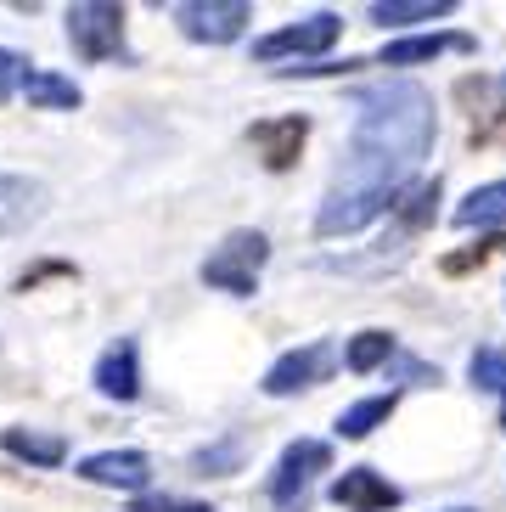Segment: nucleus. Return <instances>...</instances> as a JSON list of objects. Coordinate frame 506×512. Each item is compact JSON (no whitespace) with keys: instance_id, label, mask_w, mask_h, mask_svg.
<instances>
[{"instance_id":"1","label":"nucleus","mask_w":506,"mask_h":512,"mask_svg":"<svg viewBox=\"0 0 506 512\" xmlns=\"http://www.w3.org/2000/svg\"><path fill=\"white\" fill-rule=\"evenodd\" d=\"M433 147V96L411 79H388L366 85L355 96V136L343 152L338 175H332L315 231L321 237H349V231L372 226L377 214L394 209L400 186Z\"/></svg>"},{"instance_id":"2","label":"nucleus","mask_w":506,"mask_h":512,"mask_svg":"<svg viewBox=\"0 0 506 512\" xmlns=\"http://www.w3.org/2000/svg\"><path fill=\"white\" fill-rule=\"evenodd\" d=\"M265 259H270L265 231H231V237L203 259V282L220 287V293H231V299H248L253 287H259Z\"/></svg>"},{"instance_id":"3","label":"nucleus","mask_w":506,"mask_h":512,"mask_svg":"<svg viewBox=\"0 0 506 512\" xmlns=\"http://www.w3.org/2000/svg\"><path fill=\"white\" fill-rule=\"evenodd\" d=\"M68 46L85 62L124 57V6H113V0H79L74 12H68Z\"/></svg>"},{"instance_id":"4","label":"nucleus","mask_w":506,"mask_h":512,"mask_svg":"<svg viewBox=\"0 0 506 512\" xmlns=\"http://www.w3.org/2000/svg\"><path fill=\"white\" fill-rule=\"evenodd\" d=\"M175 23H180L186 40H197V46H231V40H242V29L253 23V6L248 0H180Z\"/></svg>"},{"instance_id":"5","label":"nucleus","mask_w":506,"mask_h":512,"mask_svg":"<svg viewBox=\"0 0 506 512\" xmlns=\"http://www.w3.org/2000/svg\"><path fill=\"white\" fill-rule=\"evenodd\" d=\"M327 467H332L327 439H293L282 451V462H276V473H270V501H276V507H298L304 490H310V479L327 473Z\"/></svg>"},{"instance_id":"6","label":"nucleus","mask_w":506,"mask_h":512,"mask_svg":"<svg viewBox=\"0 0 506 512\" xmlns=\"http://www.w3.org/2000/svg\"><path fill=\"white\" fill-rule=\"evenodd\" d=\"M338 34H343L338 17H332V12H315V17H304V23H293V29L265 34V40L253 46V57H259V62H276V57H321V51L338 46Z\"/></svg>"},{"instance_id":"7","label":"nucleus","mask_w":506,"mask_h":512,"mask_svg":"<svg viewBox=\"0 0 506 512\" xmlns=\"http://www.w3.org/2000/svg\"><path fill=\"white\" fill-rule=\"evenodd\" d=\"M332 361H338V349H332L327 338H315V344H304V349H287L282 361L265 372V394L270 400H287V394H298V389H315V383L332 372Z\"/></svg>"},{"instance_id":"8","label":"nucleus","mask_w":506,"mask_h":512,"mask_svg":"<svg viewBox=\"0 0 506 512\" xmlns=\"http://www.w3.org/2000/svg\"><path fill=\"white\" fill-rule=\"evenodd\" d=\"M332 501L343 512H388L400 501V484H388L377 467H343L332 479Z\"/></svg>"},{"instance_id":"9","label":"nucleus","mask_w":506,"mask_h":512,"mask_svg":"<svg viewBox=\"0 0 506 512\" xmlns=\"http://www.w3.org/2000/svg\"><path fill=\"white\" fill-rule=\"evenodd\" d=\"M79 479L102 484V490H141L152 479V462L141 451H102V456H85L79 462Z\"/></svg>"},{"instance_id":"10","label":"nucleus","mask_w":506,"mask_h":512,"mask_svg":"<svg viewBox=\"0 0 506 512\" xmlns=\"http://www.w3.org/2000/svg\"><path fill=\"white\" fill-rule=\"evenodd\" d=\"M45 214V186L29 175H0V237L12 231H29Z\"/></svg>"},{"instance_id":"11","label":"nucleus","mask_w":506,"mask_h":512,"mask_svg":"<svg viewBox=\"0 0 506 512\" xmlns=\"http://www.w3.org/2000/svg\"><path fill=\"white\" fill-rule=\"evenodd\" d=\"M304 136H310V119H304V113L253 124V147H259V158H265V169H287V164H293L298 147H304Z\"/></svg>"},{"instance_id":"12","label":"nucleus","mask_w":506,"mask_h":512,"mask_svg":"<svg viewBox=\"0 0 506 512\" xmlns=\"http://www.w3.org/2000/svg\"><path fill=\"white\" fill-rule=\"evenodd\" d=\"M96 389H102L107 400H135V394H141V355H135V338H119V344L96 361Z\"/></svg>"},{"instance_id":"13","label":"nucleus","mask_w":506,"mask_h":512,"mask_svg":"<svg viewBox=\"0 0 506 512\" xmlns=\"http://www.w3.org/2000/svg\"><path fill=\"white\" fill-rule=\"evenodd\" d=\"M439 51H473L467 34H411V40H394V46L377 51L383 68H411V62H433Z\"/></svg>"},{"instance_id":"14","label":"nucleus","mask_w":506,"mask_h":512,"mask_svg":"<svg viewBox=\"0 0 506 512\" xmlns=\"http://www.w3.org/2000/svg\"><path fill=\"white\" fill-rule=\"evenodd\" d=\"M462 231L473 226H501L506 220V181H490V186H473V192L456 203V214H450Z\"/></svg>"},{"instance_id":"15","label":"nucleus","mask_w":506,"mask_h":512,"mask_svg":"<svg viewBox=\"0 0 506 512\" xmlns=\"http://www.w3.org/2000/svg\"><path fill=\"white\" fill-rule=\"evenodd\" d=\"M456 12V0H377L372 23H394V29H411V23H439V17Z\"/></svg>"},{"instance_id":"16","label":"nucleus","mask_w":506,"mask_h":512,"mask_svg":"<svg viewBox=\"0 0 506 512\" xmlns=\"http://www.w3.org/2000/svg\"><path fill=\"white\" fill-rule=\"evenodd\" d=\"M0 445H6L17 462H34V467H57L62 456H68V445H62L57 434H34V428H6Z\"/></svg>"},{"instance_id":"17","label":"nucleus","mask_w":506,"mask_h":512,"mask_svg":"<svg viewBox=\"0 0 506 512\" xmlns=\"http://www.w3.org/2000/svg\"><path fill=\"white\" fill-rule=\"evenodd\" d=\"M394 406H400V394H372V400H355V406L338 417V434L343 439H366L377 434L388 417H394Z\"/></svg>"},{"instance_id":"18","label":"nucleus","mask_w":506,"mask_h":512,"mask_svg":"<svg viewBox=\"0 0 506 512\" xmlns=\"http://www.w3.org/2000/svg\"><path fill=\"white\" fill-rule=\"evenodd\" d=\"M23 96H29V107H79L85 102L74 79L51 74V68H29L23 74Z\"/></svg>"},{"instance_id":"19","label":"nucleus","mask_w":506,"mask_h":512,"mask_svg":"<svg viewBox=\"0 0 506 512\" xmlns=\"http://www.w3.org/2000/svg\"><path fill=\"white\" fill-rule=\"evenodd\" d=\"M394 361V332H355L349 338V349H343V366L349 372H377V366Z\"/></svg>"},{"instance_id":"20","label":"nucleus","mask_w":506,"mask_h":512,"mask_svg":"<svg viewBox=\"0 0 506 512\" xmlns=\"http://www.w3.org/2000/svg\"><path fill=\"white\" fill-rule=\"evenodd\" d=\"M467 377H473L478 389L506 394V355H501V349H478L473 361H467Z\"/></svg>"},{"instance_id":"21","label":"nucleus","mask_w":506,"mask_h":512,"mask_svg":"<svg viewBox=\"0 0 506 512\" xmlns=\"http://www.w3.org/2000/svg\"><path fill=\"white\" fill-rule=\"evenodd\" d=\"M23 74H29V68H23V57L0 46V102H6V96H12L17 85H23Z\"/></svg>"},{"instance_id":"22","label":"nucleus","mask_w":506,"mask_h":512,"mask_svg":"<svg viewBox=\"0 0 506 512\" xmlns=\"http://www.w3.org/2000/svg\"><path fill=\"white\" fill-rule=\"evenodd\" d=\"M135 512H214V507H203V501H175V496H141Z\"/></svg>"},{"instance_id":"23","label":"nucleus","mask_w":506,"mask_h":512,"mask_svg":"<svg viewBox=\"0 0 506 512\" xmlns=\"http://www.w3.org/2000/svg\"><path fill=\"white\" fill-rule=\"evenodd\" d=\"M501 428H506V411H501Z\"/></svg>"},{"instance_id":"24","label":"nucleus","mask_w":506,"mask_h":512,"mask_svg":"<svg viewBox=\"0 0 506 512\" xmlns=\"http://www.w3.org/2000/svg\"><path fill=\"white\" fill-rule=\"evenodd\" d=\"M450 512H467V507H450Z\"/></svg>"},{"instance_id":"25","label":"nucleus","mask_w":506,"mask_h":512,"mask_svg":"<svg viewBox=\"0 0 506 512\" xmlns=\"http://www.w3.org/2000/svg\"><path fill=\"white\" fill-rule=\"evenodd\" d=\"M501 91H506V79H501Z\"/></svg>"}]
</instances>
